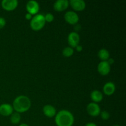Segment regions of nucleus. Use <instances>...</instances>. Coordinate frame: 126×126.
Listing matches in <instances>:
<instances>
[{
  "label": "nucleus",
  "instance_id": "f257e3e1",
  "mask_svg": "<svg viewBox=\"0 0 126 126\" xmlns=\"http://www.w3.org/2000/svg\"><path fill=\"white\" fill-rule=\"evenodd\" d=\"M75 118L72 113L66 110L60 111L55 117V123L57 126H73Z\"/></svg>",
  "mask_w": 126,
  "mask_h": 126
},
{
  "label": "nucleus",
  "instance_id": "f03ea898",
  "mask_svg": "<svg viewBox=\"0 0 126 126\" xmlns=\"http://www.w3.org/2000/svg\"><path fill=\"white\" fill-rule=\"evenodd\" d=\"M31 106V100L28 97L25 95H19L14 100L12 107L16 112L22 113L29 110Z\"/></svg>",
  "mask_w": 126,
  "mask_h": 126
},
{
  "label": "nucleus",
  "instance_id": "7ed1b4c3",
  "mask_svg": "<svg viewBox=\"0 0 126 126\" xmlns=\"http://www.w3.org/2000/svg\"><path fill=\"white\" fill-rule=\"evenodd\" d=\"M46 23L44 16L41 14H37L32 17L30 22V25L33 31L38 32L44 28Z\"/></svg>",
  "mask_w": 126,
  "mask_h": 126
},
{
  "label": "nucleus",
  "instance_id": "20e7f679",
  "mask_svg": "<svg viewBox=\"0 0 126 126\" xmlns=\"http://www.w3.org/2000/svg\"><path fill=\"white\" fill-rule=\"evenodd\" d=\"M65 20L70 25H76L79 22V16L74 11H68L64 15Z\"/></svg>",
  "mask_w": 126,
  "mask_h": 126
},
{
  "label": "nucleus",
  "instance_id": "39448f33",
  "mask_svg": "<svg viewBox=\"0 0 126 126\" xmlns=\"http://www.w3.org/2000/svg\"><path fill=\"white\" fill-rule=\"evenodd\" d=\"M67 41L70 47L73 48V49L75 48L78 45H79V35L77 32H71V33H69L68 36Z\"/></svg>",
  "mask_w": 126,
  "mask_h": 126
},
{
  "label": "nucleus",
  "instance_id": "423d86ee",
  "mask_svg": "<svg viewBox=\"0 0 126 126\" xmlns=\"http://www.w3.org/2000/svg\"><path fill=\"white\" fill-rule=\"evenodd\" d=\"M86 111L90 116L93 117L98 116L100 114L101 112L99 105L97 103H94V102H91L87 105Z\"/></svg>",
  "mask_w": 126,
  "mask_h": 126
},
{
  "label": "nucleus",
  "instance_id": "0eeeda50",
  "mask_svg": "<svg viewBox=\"0 0 126 126\" xmlns=\"http://www.w3.org/2000/svg\"><path fill=\"white\" fill-rule=\"evenodd\" d=\"M18 1L17 0H3L1 1V7L6 11H12L18 6Z\"/></svg>",
  "mask_w": 126,
  "mask_h": 126
},
{
  "label": "nucleus",
  "instance_id": "6e6552de",
  "mask_svg": "<svg viewBox=\"0 0 126 126\" xmlns=\"http://www.w3.org/2000/svg\"><path fill=\"white\" fill-rule=\"evenodd\" d=\"M69 5L74 11L77 12L84 11L86 7V2L83 0H70Z\"/></svg>",
  "mask_w": 126,
  "mask_h": 126
},
{
  "label": "nucleus",
  "instance_id": "1a4fd4ad",
  "mask_svg": "<svg viewBox=\"0 0 126 126\" xmlns=\"http://www.w3.org/2000/svg\"><path fill=\"white\" fill-rule=\"evenodd\" d=\"M26 9L28 13L30 14L32 16L37 14L39 10V3L34 0L28 1L26 4Z\"/></svg>",
  "mask_w": 126,
  "mask_h": 126
},
{
  "label": "nucleus",
  "instance_id": "9d476101",
  "mask_svg": "<svg viewBox=\"0 0 126 126\" xmlns=\"http://www.w3.org/2000/svg\"><path fill=\"white\" fill-rule=\"evenodd\" d=\"M98 72L102 76H107L110 73L111 66L107 61H101L97 66Z\"/></svg>",
  "mask_w": 126,
  "mask_h": 126
},
{
  "label": "nucleus",
  "instance_id": "9b49d317",
  "mask_svg": "<svg viewBox=\"0 0 126 126\" xmlns=\"http://www.w3.org/2000/svg\"><path fill=\"white\" fill-rule=\"evenodd\" d=\"M69 1L67 0H57L54 4V10L57 12H62L68 7Z\"/></svg>",
  "mask_w": 126,
  "mask_h": 126
},
{
  "label": "nucleus",
  "instance_id": "f8f14e48",
  "mask_svg": "<svg viewBox=\"0 0 126 126\" xmlns=\"http://www.w3.org/2000/svg\"><path fill=\"white\" fill-rule=\"evenodd\" d=\"M13 107L8 103H2L0 105V114L3 116H11L13 113Z\"/></svg>",
  "mask_w": 126,
  "mask_h": 126
},
{
  "label": "nucleus",
  "instance_id": "ddd939ff",
  "mask_svg": "<svg viewBox=\"0 0 126 126\" xmlns=\"http://www.w3.org/2000/svg\"><path fill=\"white\" fill-rule=\"evenodd\" d=\"M43 111L44 115L48 118H52L55 116L57 114L56 109L55 107L50 105H46L43 108Z\"/></svg>",
  "mask_w": 126,
  "mask_h": 126
},
{
  "label": "nucleus",
  "instance_id": "4468645a",
  "mask_svg": "<svg viewBox=\"0 0 126 126\" xmlns=\"http://www.w3.org/2000/svg\"><path fill=\"white\" fill-rule=\"evenodd\" d=\"M116 91V86L113 82H108L103 86V93L108 96L112 95Z\"/></svg>",
  "mask_w": 126,
  "mask_h": 126
},
{
  "label": "nucleus",
  "instance_id": "2eb2a0df",
  "mask_svg": "<svg viewBox=\"0 0 126 126\" xmlns=\"http://www.w3.org/2000/svg\"><path fill=\"white\" fill-rule=\"evenodd\" d=\"M90 97L94 103H99L103 100V94L100 91L98 90H94L91 93Z\"/></svg>",
  "mask_w": 126,
  "mask_h": 126
},
{
  "label": "nucleus",
  "instance_id": "dca6fc26",
  "mask_svg": "<svg viewBox=\"0 0 126 126\" xmlns=\"http://www.w3.org/2000/svg\"><path fill=\"white\" fill-rule=\"evenodd\" d=\"M110 54L106 49H101L98 52V57L102 61H107L110 58Z\"/></svg>",
  "mask_w": 126,
  "mask_h": 126
},
{
  "label": "nucleus",
  "instance_id": "f3484780",
  "mask_svg": "<svg viewBox=\"0 0 126 126\" xmlns=\"http://www.w3.org/2000/svg\"><path fill=\"white\" fill-rule=\"evenodd\" d=\"M10 120L12 124H18L21 120V116L20 113H17V112L12 113V114L11 115Z\"/></svg>",
  "mask_w": 126,
  "mask_h": 126
},
{
  "label": "nucleus",
  "instance_id": "a211bd4d",
  "mask_svg": "<svg viewBox=\"0 0 126 126\" xmlns=\"http://www.w3.org/2000/svg\"><path fill=\"white\" fill-rule=\"evenodd\" d=\"M74 54V49L70 47H66L62 50V55L65 57H70Z\"/></svg>",
  "mask_w": 126,
  "mask_h": 126
},
{
  "label": "nucleus",
  "instance_id": "6ab92c4d",
  "mask_svg": "<svg viewBox=\"0 0 126 126\" xmlns=\"http://www.w3.org/2000/svg\"><path fill=\"white\" fill-rule=\"evenodd\" d=\"M44 16V19H45L46 22L50 23V22H53V21H54V16H53L52 14L47 13Z\"/></svg>",
  "mask_w": 126,
  "mask_h": 126
},
{
  "label": "nucleus",
  "instance_id": "aec40b11",
  "mask_svg": "<svg viewBox=\"0 0 126 126\" xmlns=\"http://www.w3.org/2000/svg\"><path fill=\"white\" fill-rule=\"evenodd\" d=\"M100 114L103 120H108L110 118V114L109 113V112L107 111H103L100 112Z\"/></svg>",
  "mask_w": 126,
  "mask_h": 126
},
{
  "label": "nucleus",
  "instance_id": "412c9836",
  "mask_svg": "<svg viewBox=\"0 0 126 126\" xmlns=\"http://www.w3.org/2000/svg\"><path fill=\"white\" fill-rule=\"evenodd\" d=\"M6 24V20L3 17H0V30L3 28Z\"/></svg>",
  "mask_w": 126,
  "mask_h": 126
},
{
  "label": "nucleus",
  "instance_id": "4be33fe9",
  "mask_svg": "<svg viewBox=\"0 0 126 126\" xmlns=\"http://www.w3.org/2000/svg\"><path fill=\"white\" fill-rule=\"evenodd\" d=\"M32 17H33V16L32 14H30L28 13V12L25 14V18L27 20H31Z\"/></svg>",
  "mask_w": 126,
  "mask_h": 126
},
{
  "label": "nucleus",
  "instance_id": "5701e85b",
  "mask_svg": "<svg viewBox=\"0 0 126 126\" xmlns=\"http://www.w3.org/2000/svg\"><path fill=\"white\" fill-rule=\"evenodd\" d=\"M107 62L108 63V64H109V65L111 66V65H112L113 63H114V59H113V58H110V57L109 59H108V60H107Z\"/></svg>",
  "mask_w": 126,
  "mask_h": 126
},
{
  "label": "nucleus",
  "instance_id": "b1692460",
  "mask_svg": "<svg viewBox=\"0 0 126 126\" xmlns=\"http://www.w3.org/2000/svg\"><path fill=\"white\" fill-rule=\"evenodd\" d=\"M75 48H76V50H77L78 52H81L82 50V46L79 45V44Z\"/></svg>",
  "mask_w": 126,
  "mask_h": 126
},
{
  "label": "nucleus",
  "instance_id": "393cba45",
  "mask_svg": "<svg viewBox=\"0 0 126 126\" xmlns=\"http://www.w3.org/2000/svg\"><path fill=\"white\" fill-rule=\"evenodd\" d=\"M85 126H97V125L94 123H88L85 125Z\"/></svg>",
  "mask_w": 126,
  "mask_h": 126
},
{
  "label": "nucleus",
  "instance_id": "a878e982",
  "mask_svg": "<svg viewBox=\"0 0 126 126\" xmlns=\"http://www.w3.org/2000/svg\"><path fill=\"white\" fill-rule=\"evenodd\" d=\"M19 126H28V124H25V123H23V124H20V125Z\"/></svg>",
  "mask_w": 126,
  "mask_h": 126
},
{
  "label": "nucleus",
  "instance_id": "bb28decb",
  "mask_svg": "<svg viewBox=\"0 0 126 126\" xmlns=\"http://www.w3.org/2000/svg\"><path fill=\"white\" fill-rule=\"evenodd\" d=\"M119 126V125H114V126Z\"/></svg>",
  "mask_w": 126,
  "mask_h": 126
}]
</instances>
